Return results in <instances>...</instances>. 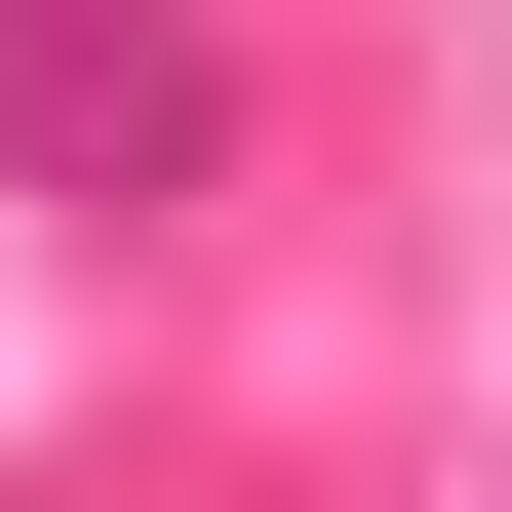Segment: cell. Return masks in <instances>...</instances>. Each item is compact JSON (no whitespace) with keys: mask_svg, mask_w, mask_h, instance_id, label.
Here are the masks:
<instances>
[{"mask_svg":"<svg viewBox=\"0 0 512 512\" xmlns=\"http://www.w3.org/2000/svg\"><path fill=\"white\" fill-rule=\"evenodd\" d=\"M0 158L40 197H197L237 158V40H197V0H0Z\"/></svg>","mask_w":512,"mask_h":512,"instance_id":"cell-1","label":"cell"}]
</instances>
